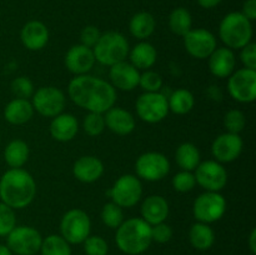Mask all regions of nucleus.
<instances>
[{
  "label": "nucleus",
  "mask_w": 256,
  "mask_h": 255,
  "mask_svg": "<svg viewBox=\"0 0 256 255\" xmlns=\"http://www.w3.org/2000/svg\"><path fill=\"white\" fill-rule=\"evenodd\" d=\"M246 125V118L245 114L239 109H232L225 114L224 126L228 132L232 134H240Z\"/></svg>",
  "instance_id": "35"
},
{
  "label": "nucleus",
  "mask_w": 256,
  "mask_h": 255,
  "mask_svg": "<svg viewBox=\"0 0 256 255\" xmlns=\"http://www.w3.org/2000/svg\"><path fill=\"white\" fill-rule=\"evenodd\" d=\"M136 114L142 122L156 124L169 114L168 98L162 92H142L135 102Z\"/></svg>",
  "instance_id": "8"
},
{
  "label": "nucleus",
  "mask_w": 256,
  "mask_h": 255,
  "mask_svg": "<svg viewBox=\"0 0 256 255\" xmlns=\"http://www.w3.org/2000/svg\"><path fill=\"white\" fill-rule=\"evenodd\" d=\"M130 64L138 70H149L154 66L158 59V52L154 45L148 42H140L129 50Z\"/></svg>",
  "instance_id": "26"
},
{
  "label": "nucleus",
  "mask_w": 256,
  "mask_h": 255,
  "mask_svg": "<svg viewBox=\"0 0 256 255\" xmlns=\"http://www.w3.org/2000/svg\"><path fill=\"white\" fill-rule=\"evenodd\" d=\"M219 36L226 48L232 50H240L252 42V22L240 12H229L220 22Z\"/></svg>",
  "instance_id": "4"
},
{
  "label": "nucleus",
  "mask_w": 256,
  "mask_h": 255,
  "mask_svg": "<svg viewBox=\"0 0 256 255\" xmlns=\"http://www.w3.org/2000/svg\"><path fill=\"white\" fill-rule=\"evenodd\" d=\"M92 232V220L82 209H70L60 222V235L69 244H82Z\"/></svg>",
  "instance_id": "6"
},
{
  "label": "nucleus",
  "mask_w": 256,
  "mask_h": 255,
  "mask_svg": "<svg viewBox=\"0 0 256 255\" xmlns=\"http://www.w3.org/2000/svg\"><path fill=\"white\" fill-rule=\"evenodd\" d=\"M189 240L192 248L198 250H209L215 242V232L209 224L195 222L189 230Z\"/></svg>",
  "instance_id": "29"
},
{
  "label": "nucleus",
  "mask_w": 256,
  "mask_h": 255,
  "mask_svg": "<svg viewBox=\"0 0 256 255\" xmlns=\"http://www.w3.org/2000/svg\"><path fill=\"white\" fill-rule=\"evenodd\" d=\"M102 222L110 229H118L124 222V212L122 208L116 205L115 202H110L102 206Z\"/></svg>",
  "instance_id": "34"
},
{
  "label": "nucleus",
  "mask_w": 256,
  "mask_h": 255,
  "mask_svg": "<svg viewBox=\"0 0 256 255\" xmlns=\"http://www.w3.org/2000/svg\"><path fill=\"white\" fill-rule=\"evenodd\" d=\"M242 136L232 132H222L215 138L212 144V154L219 162H232L240 156L242 152Z\"/></svg>",
  "instance_id": "16"
},
{
  "label": "nucleus",
  "mask_w": 256,
  "mask_h": 255,
  "mask_svg": "<svg viewBox=\"0 0 256 255\" xmlns=\"http://www.w3.org/2000/svg\"><path fill=\"white\" fill-rule=\"evenodd\" d=\"M135 172L139 179H144L146 182H159L169 174L170 162L162 152H148L136 159Z\"/></svg>",
  "instance_id": "12"
},
{
  "label": "nucleus",
  "mask_w": 256,
  "mask_h": 255,
  "mask_svg": "<svg viewBox=\"0 0 256 255\" xmlns=\"http://www.w3.org/2000/svg\"><path fill=\"white\" fill-rule=\"evenodd\" d=\"M34 115V108L28 99L10 100L4 108V119L12 125H22L30 122Z\"/></svg>",
  "instance_id": "25"
},
{
  "label": "nucleus",
  "mask_w": 256,
  "mask_h": 255,
  "mask_svg": "<svg viewBox=\"0 0 256 255\" xmlns=\"http://www.w3.org/2000/svg\"><path fill=\"white\" fill-rule=\"evenodd\" d=\"M50 135L54 140L60 142H66L74 139L79 132V122L72 114L62 112L52 118L49 126Z\"/></svg>",
  "instance_id": "23"
},
{
  "label": "nucleus",
  "mask_w": 256,
  "mask_h": 255,
  "mask_svg": "<svg viewBox=\"0 0 256 255\" xmlns=\"http://www.w3.org/2000/svg\"><path fill=\"white\" fill-rule=\"evenodd\" d=\"M16 226V216L12 208L0 202V238L6 236Z\"/></svg>",
  "instance_id": "39"
},
{
  "label": "nucleus",
  "mask_w": 256,
  "mask_h": 255,
  "mask_svg": "<svg viewBox=\"0 0 256 255\" xmlns=\"http://www.w3.org/2000/svg\"><path fill=\"white\" fill-rule=\"evenodd\" d=\"M228 92L238 102H254L256 100V70L246 68L235 70L228 80Z\"/></svg>",
  "instance_id": "11"
},
{
  "label": "nucleus",
  "mask_w": 256,
  "mask_h": 255,
  "mask_svg": "<svg viewBox=\"0 0 256 255\" xmlns=\"http://www.w3.org/2000/svg\"><path fill=\"white\" fill-rule=\"evenodd\" d=\"M172 188L179 192H189L196 185V180H195L194 174L192 172H185L182 170L178 174L174 175L172 180Z\"/></svg>",
  "instance_id": "41"
},
{
  "label": "nucleus",
  "mask_w": 256,
  "mask_h": 255,
  "mask_svg": "<svg viewBox=\"0 0 256 255\" xmlns=\"http://www.w3.org/2000/svg\"><path fill=\"white\" fill-rule=\"evenodd\" d=\"M82 129L89 136H98L105 129L104 114L100 112H89L82 120Z\"/></svg>",
  "instance_id": "36"
},
{
  "label": "nucleus",
  "mask_w": 256,
  "mask_h": 255,
  "mask_svg": "<svg viewBox=\"0 0 256 255\" xmlns=\"http://www.w3.org/2000/svg\"><path fill=\"white\" fill-rule=\"evenodd\" d=\"M109 78L112 82L110 84L115 89L122 90V92H132L135 88L139 86L140 72L134 65L124 60V62H120L110 66Z\"/></svg>",
  "instance_id": "18"
},
{
  "label": "nucleus",
  "mask_w": 256,
  "mask_h": 255,
  "mask_svg": "<svg viewBox=\"0 0 256 255\" xmlns=\"http://www.w3.org/2000/svg\"><path fill=\"white\" fill-rule=\"evenodd\" d=\"M249 249L252 254H256V229H252L249 235Z\"/></svg>",
  "instance_id": "47"
},
{
  "label": "nucleus",
  "mask_w": 256,
  "mask_h": 255,
  "mask_svg": "<svg viewBox=\"0 0 256 255\" xmlns=\"http://www.w3.org/2000/svg\"><path fill=\"white\" fill-rule=\"evenodd\" d=\"M175 160L182 170L194 172L200 164V152L192 142H182L175 152Z\"/></svg>",
  "instance_id": "30"
},
{
  "label": "nucleus",
  "mask_w": 256,
  "mask_h": 255,
  "mask_svg": "<svg viewBox=\"0 0 256 255\" xmlns=\"http://www.w3.org/2000/svg\"><path fill=\"white\" fill-rule=\"evenodd\" d=\"M29 145L22 139H14L6 145L4 149L5 162L10 166V169L22 168L29 160Z\"/></svg>",
  "instance_id": "28"
},
{
  "label": "nucleus",
  "mask_w": 256,
  "mask_h": 255,
  "mask_svg": "<svg viewBox=\"0 0 256 255\" xmlns=\"http://www.w3.org/2000/svg\"><path fill=\"white\" fill-rule=\"evenodd\" d=\"M240 52V60L246 69L256 70V44L250 42L249 44L242 48Z\"/></svg>",
  "instance_id": "43"
},
{
  "label": "nucleus",
  "mask_w": 256,
  "mask_h": 255,
  "mask_svg": "<svg viewBox=\"0 0 256 255\" xmlns=\"http://www.w3.org/2000/svg\"><path fill=\"white\" fill-rule=\"evenodd\" d=\"M112 202L120 208H132L142 196V185L139 178L132 174H125L118 178L109 192Z\"/></svg>",
  "instance_id": "10"
},
{
  "label": "nucleus",
  "mask_w": 256,
  "mask_h": 255,
  "mask_svg": "<svg viewBox=\"0 0 256 255\" xmlns=\"http://www.w3.org/2000/svg\"><path fill=\"white\" fill-rule=\"evenodd\" d=\"M66 104L65 94L55 86H42L32 96L34 112L45 118H54L62 114Z\"/></svg>",
  "instance_id": "13"
},
{
  "label": "nucleus",
  "mask_w": 256,
  "mask_h": 255,
  "mask_svg": "<svg viewBox=\"0 0 256 255\" xmlns=\"http://www.w3.org/2000/svg\"><path fill=\"white\" fill-rule=\"evenodd\" d=\"M82 244L86 255H108L109 252V245L106 240L99 235H89L82 242Z\"/></svg>",
  "instance_id": "40"
},
{
  "label": "nucleus",
  "mask_w": 256,
  "mask_h": 255,
  "mask_svg": "<svg viewBox=\"0 0 256 255\" xmlns=\"http://www.w3.org/2000/svg\"><path fill=\"white\" fill-rule=\"evenodd\" d=\"M184 46L189 55L199 60L208 59L216 49V38L212 32L202 28L192 29L184 36Z\"/></svg>",
  "instance_id": "15"
},
{
  "label": "nucleus",
  "mask_w": 256,
  "mask_h": 255,
  "mask_svg": "<svg viewBox=\"0 0 256 255\" xmlns=\"http://www.w3.org/2000/svg\"><path fill=\"white\" fill-rule=\"evenodd\" d=\"M115 242L120 252L126 255H140L149 249L152 239V225L142 218L124 220L115 234Z\"/></svg>",
  "instance_id": "3"
},
{
  "label": "nucleus",
  "mask_w": 256,
  "mask_h": 255,
  "mask_svg": "<svg viewBox=\"0 0 256 255\" xmlns=\"http://www.w3.org/2000/svg\"><path fill=\"white\" fill-rule=\"evenodd\" d=\"M169 112L178 115H185L194 109L195 98L188 89H176L168 98Z\"/></svg>",
  "instance_id": "31"
},
{
  "label": "nucleus",
  "mask_w": 256,
  "mask_h": 255,
  "mask_svg": "<svg viewBox=\"0 0 256 255\" xmlns=\"http://www.w3.org/2000/svg\"><path fill=\"white\" fill-rule=\"evenodd\" d=\"M129 50V42L126 38L122 32H112V30L102 32L92 48L95 62L109 68L126 60Z\"/></svg>",
  "instance_id": "5"
},
{
  "label": "nucleus",
  "mask_w": 256,
  "mask_h": 255,
  "mask_svg": "<svg viewBox=\"0 0 256 255\" xmlns=\"http://www.w3.org/2000/svg\"><path fill=\"white\" fill-rule=\"evenodd\" d=\"M72 174L79 182L92 184L99 180L104 174V164L94 155H84L74 162Z\"/></svg>",
  "instance_id": "21"
},
{
  "label": "nucleus",
  "mask_w": 256,
  "mask_h": 255,
  "mask_svg": "<svg viewBox=\"0 0 256 255\" xmlns=\"http://www.w3.org/2000/svg\"><path fill=\"white\" fill-rule=\"evenodd\" d=\"M139 86L144 90V92H160L162 86V78L159 72L152 70H145L140 74Z\"/></svg>",
  "instance_id": "37"
},
{
  "label": "nucleus",
  "mask_w": 256,
  "mask_h": 255,
  "mask_svg": "<svg viewBox=\"0 0 256 255\" xmlns=\"http://www.w3.org/2000/svg\"><path fill=\"white\" fill-rule=\"evenodd\" d=\"M222 0H198V4L204 9H212V8L218 6Z\"/></svg>",
  "instance_id": "46"
},
{
  "label": "nucleus",
  "mask_w": 256,
  "mask_h": 255,
  "mask_svg": "<svg viewBox=\"0 0 256 255\" xmlns=\"http://www.w3.org/2000/svg\"><path fill=\"white\" fill-rule=\"evenodd\" d=\"M0 142H2V138H0Z\"/></svg>",
  "instance_id": "49"
},
{
  "label": "nucleus",
  "mask_w": 256,
  "mask_h": 255,
  "mask_svg": "<svg viewBox=\"0 0 256 255\" xmlns=\"http://www.w3.org/2000/svg\"><path fill=\"white\" fill-rule=\"evenodd\" d=\"M172 238V229L166 222H159L152 226V242H156L159 244L169 242Z\"/></svg>",
  "instance_id": "42"
},
{
  "label": "nucleus",
  "mask_w": 256,
  "mask_h": 255,
  "mask_svg": "<svg viewBox=\"0 0 256 255\" xmlns=\"http://www.w3.org/2000/svg\"><path fill=\"white\" fill-rule=\"evenodd\" d=\"M42 236L35 228L15 226L6 235V246L15 255H35L42 246Z\"/></svg>",
  "instance_id": "9"
},
{
  "label": "nucleus",
  "mask_w": 256,
  "mask_h": 255,
  "mask_svg": "<svg viewBox=\"0 0 256 255\" xmlns=\"http://www.w3.org/2000/svg\"><path fill=\"white\" fill-rule=\"evenodd\" d=\"M155 28H156V22H155L154 15L148 12H136L135 15H132L129 22L130 34L142 42L154 34Z\"/></svg>",
  "instance_id": "27"
},
{
  "label": "nucleus",
  "mask_w": 256,
  "mask_h": 255,
  "mask_svg": "<svg viewBox=\"0 0 256 255\" xmlns=\"http://www.w3.org/2000/svg\"><path fill=\"white\" fill-rule=\"evenodd\" d=\"M68 95L75 105L89 112L104 114L116 102V89L106 80L89 74L72 78Z\"/></svg>",
  "instance_id": "1"
},
{
  "label": "nucleus",
  "mask_w": 256,
  "mask_h": 255,
  "mask_svg": "<svg viewBox=\"0 0 256 255\" xmlns=\"http://www.w3.org/2000/svg\"><path fill=\"white\" fill-rule=\"evenodd\" d=\"M40 255H72L70 244L62 235L52 234L42 239Z\"/></svg>",
  "instance_id": "33"
},
{
  "label": "nucleus",
  "mask_w": 256,
  "mask_h": 255,
  "mask_svg": "<svg viewBox=\"0 0 256 255\" xmlns=\"http://www.w3.org/2000/svg\"><path fill=\"white\" fill-rule=\"evenodd\" d=\"M0 255H14L12 252V250L4 244H0Z\"/></svg>",
  "instance_id": "48"
},
{
  "label": "nucleus",
  "mask_w": 256,
  "mask_h": 255,
  "mask_svg": "<svg viewBox=\"0 0 256 255\" xmlns=\"http://www.w3.org/2000/svg\"><path fill=\"white\" fill-rule=\"evenodd\" d=\"M36 195V182L22 168L9 169L0 178V202L14 210L29 206Z\"/></svg>",
  "instance_id": "2"
},
{
  "label": "nucleus",
  "mask_w": 256,
  "mask_h": 255,
  "mask_svg": "<svg viewBox=\"0 0 256 255\" xmlns=\"http://www.w3.org/2000/svg\"><path fill=\"white\" fill-rule=\"evenodd\" d=\"M100 35H102V32H100V30L96 26L88 25L80 32V42H82V45L92 49L94 45L98 42V40H99Z\"/></svg>",
  "instance_id": "44"
},
{
  "label": "nucleus",
  "mask_w": 256,
  "mask_h": 255,
  "mask_svg": "<svg viewBox=\"0 0 256 255\" xmlns=\"http://www.w3.org/2000/svg\"><path fill=\"white\" fill-rule=\"evenodd\" d=\"M169 28L178 36H184L192 29V14L185 8H175L169 15Z\"/></svg>",
  "instance_id": "32"
},
{
  "label": "nucleus",
  "mask_w": 256,
  "mask_h": 255,
  "mask_svg": "<svg viewBox=\"0 0 256 255\" xmlns=\"http://www.w3.org/2000/svg\"><path fill=\"white\" fill-rule=\"evenodd\" d=\"M208 64L209 70L214 76L224 79L229 78L236 68V56L234 54V50L229 48H216L208 58Z\"/></svg>",
  "instance_id": "20"
},
{
  "label": "nucleus",
  "mask_w": 256,
  "mask_h": 255,
  "mask_svg": "<svg viewBox=\"0 0 256 255\" xmlns=\"http://www.w3.org/2000/svg\"><path fill=\"white\" fill-rule=\"evenodd\" d=\"M12 92L15 95V98L19 99H28L32 98L35 92L34 84L28 76H18L12 82Z\"/></svg>",
  "instance_id": "38"
},
{
  "label": "nucleus",
  "mask_w": 256,
  "mask_h": 255,
  "mask_svg": "<svg viewBox=\"0 0 256 255\" xmlns=\"http://www.w3.org/2000/svg\"><path fill=\"white\" fill-rule=\"evenodd\" d=\"M169 202L162 195H150L142 202V219L145 220L149 225H156L164 222L169 216Z\"/></svg>",
  "instance_id": "24"
},
{
  "label": "nucleus",
  "mask_w": 256,
  "mask_h": 255,
  "mask_svg": "<svg viewBox=\"0 0 256 255\" xmlns=\"http://www.w3.org/2000/svg\"><path fill=\"white\" fill-rule=\"evenodd\" d=\"M20 40L28 50L38 52L46 46L49 42V29L39 20H30L20 32Z\"/></svg>",
  "instance_id": "19"
},
{
  "label": "nucleus",
  "mask_w": 256,
  "mask_h": 255,
  "mask_svg": "<svg viewBox=\"0 0 256 255\" xmlns=\"http://www.w3.org/2000/svg\"><path fill=\"white\" fill-rule=\"evenodd\" d=\"M226 200L219 192H205L195 199L192 214L199 222L212 224L224 216Z\"/></svg>",
  "instance_id": "7"
},
{
  "label": "nucleus",
  "mask_w": 256,
  "mask_h": 255,
  "mask_svg": "<svg viewBox=\"0 0 256 255\" xmlns=\"http://www.w3.org/2000/svg\"><path fill=\"white\" fill-rule=\"evenodd\" d=\"M240 12L250 22H254L256 19V0H245Z\"/></svg>",
  "instance_id": "45"
},
{
  "label": "nucleus",
  "mask_w": 256,
  "mask_h": 255,
  "mask_svg": "<svg viewBox=\"0 0 256 255\" xmlns=\"http://www.w3.org/2000/svg\"><path fill=\"white\" fill-rule=\"evenodd\" d=\"M105 128L116 135H129L135 129V118L128 110L122 108L112 106V109L104 112Z\"/></svg>",
  "instance_id": "22"
},
{
  "label": "nucleus",
  "mask_w": 256,
  "mask_h": 255,
  "mask_svg": "<svg viewBox=\"0 0 256 255\" xmlns=\"http://www.w3.org/2000/svg\"><path fill=\"white\" fill-rule=\"evenodd\" d=\"M95 62H96L92 48H88L82 44L72 45L64 58L65 66L75 76L88 74L94 68Z\"/></svg>",
  "instance_id": "17"
},
{
  "label": "nucleus",
  "mask_w": 256,
  "mask_h": 255,
  "mask_svg": "<svg viewBox=\"0 0 256 255\" xmlns=\"http://www.w3.org/2000/svg\"><path fill=\"white\" fill-rule=\"evenodd\" d=\"M194 172L196 184H199L205 192H220L228 182L226 169L216 160L200 162Z\"/></svg>",
  "instance_id": "14"
}]
</instances>
